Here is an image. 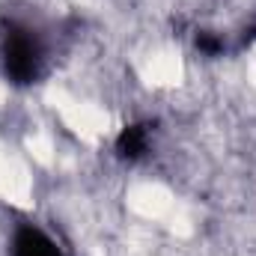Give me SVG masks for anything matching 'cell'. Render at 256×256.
Listing matches in <instances>:
<instances>
[{
    "label": "cell",
    "mask_w": 256,
    "mask_h": 256,
    "mask_svg": "<svg viewBox=\"0 0 256 256\" xmlns=\"http://www.w3.org/2000/svg\"><path fill=\"white\" fill-rule=\"evenodd\" d=\"M51 68V42L30 18H6L0 27V78L9 86H36Z\"/></svg>",
    "instance_id": "1"
},
{
    "label": "cell",
    "mask_w": 256,
    "mask_h": 256,
    "mask_svg": "<svg viewBox=\"0 0 256 256\" xmlns=\"http://www.w3.org/2000/svg\"><path fill=\"white\" fill-rule=\"evenodd\" d=\"M6 256H68V250H66V244L45 224L18 220L9 230Z\"/></svg>",
    "instance_id": "2"
}]
</instances>
